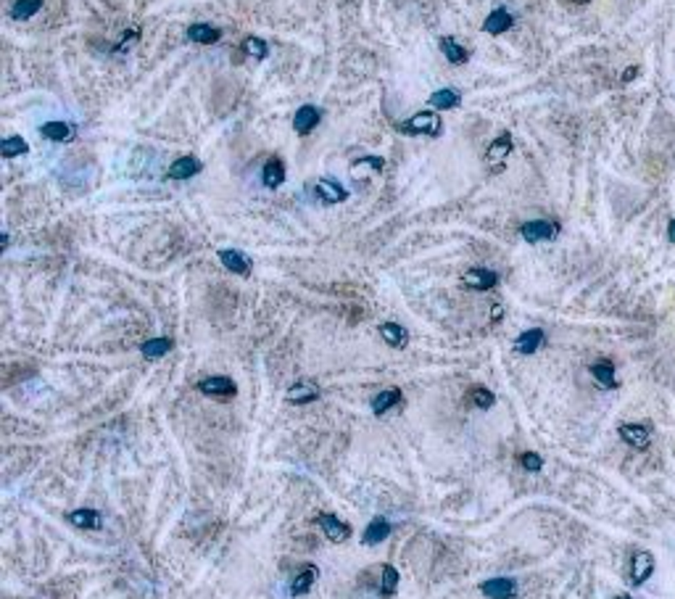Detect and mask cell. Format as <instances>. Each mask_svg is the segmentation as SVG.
I'll list each match as a JSON object with an SVG mask.
<instances>
[{
	"label": "cell",
	"instance_id": "836d02e7",
	"mask_svg": "<svg viewBox=\"0 0 675 599\" xmlns=\"http://www.w3.org/2000/svg\"><path fill=\"white\" fill-rule=\"evenodd\" d=\"M520 464L525 467L527 473H541V467H543V457L536 454V451H523L520 454Z\"/></svg>",
	"mask_w": 675,
	"mask_h": 599
},
{
	"label": "cell",
	"instance_id": "7c38bea8",
	"mask_svg": "<svg viewBox=\"0 0 675 599\" xmlns=\"http://www.w3.org/2000/svg\"><path fill=\"white\" fill-rule=\"evenodd\" d=\"M201 169H203V164H201L195 156H180V159H174V161L169 164L166 177H169V180H190V177H195Z\"/></svg>",
	"mask_w": 675,
	"mask_h": 599
},
{
	"label": "cell",
	"instance_id": "52a82bcc",
	"mask_svg": "<svg viewBox=\"0 0 675 599\" xmlns=\"http://www.w3.org/2000/svg\"><path fill=\"white\" fill-rule=\"evenodd\" d=\"M312 193L316 195V201H322L325 206H332V204H343L348 198V190L338 180H330V177H319V180L312 185Z\"/></svg>",
	"mask_w": 675,
	"mask_h": 599
},
{
	"label": "cell",
	"instance_id": "6da1fadb",
	"mask_svg": "<svg viewBox=\"0 0 675 599\" xmlns=\"http://www.w3.org/2000/svg\"><path fill=\"white\" fill-rule=\"evenodd\" d=\"M399 132L404 135H427V137H441L443 132V121L438 117V111L427 108V111H417L414 117H409L399 124Z\"/></svg>",
	"mask_w": 675,
	"mask_h": 599
},
{
	"label": "cell",
	"instance_id": "2e32d148",
	"mask_svg": "<svg viewBox=\"0 0 675 599\" xmlns=\"http://www.w3.org/2000/svg\"><path fill=\"white\" fill-rule=\"evenodd\" d=\"M543 341H546V333H543V330H541V328H527L525 333H520V335H517V341H514V351H517V354H525V357H530V354H536L541 346H543Z\"/></svg>",
	"mask_w": 675,
	"mask_h": 599
},
{
	"label": "cell",
	"instance_id": "ab89813d",
	"mask_svg": "<svg viewBox=\"0 0 675 599\" xmlns=\"http://www.w3.org/2000/svg\"><path fill=\"white\" fill-rule=\"evenodd\" d=\"M581 3H588V0H581Z\"/></svg>",
	"mask_w": 675,
	"mask_h": 599
},
{
	"label": "cell",
	"instance_id": "7402d4cb",
	"mask_svg": "<svg viewBox=\"0 0 675 599\" xmlns=\"http://www.w3.org/2000/svg\"><path fill=\"white\" fill-rule=\"evenodd\" d=\"M188 37H190L193 43H198V46H214V43L222 40V30L198 21V24H190V27H188Z\"/></svg>",
	"mask_w": 675,
	"mask_h": 599
},
{
	"label": "cell",
	"instance_id": "d590c367",
	"mask_svg": "<svg viewBox=\"0 0 675 599\" xmlns=\"http://www.w3.org/2000/svg\"><path fill=\"white\" fill-rule=\"evenodd\" d=\"M638 75H641V66H638V63H633V66H628V69L620 75V82H623V85H628V82H633Z\"/></svg>",
	"mask_w": 675,
	"mask_h": 599
},
{
	"label": "cell",
	"instance_id": "8992f818",
	"mask_svg": "<svg viewBox=\"0 0 675 599\" xmlns=\"http://www.w3.org/2000/svg\"><path fill=\"white\" fill-rule=\"evenodd\" d=\"M520 235L527 243H543V240H552L559 235V225L554 219H530L525 225H520Z\"/></svg>",
	"mask_w": 675,
	"mask_h": 599
},
{
	"label": "cell",
	"instance_id": "f35d334b",
	"mask_svg": "<svg viewBox=\"0 0 675 599\" xmlns=\"http://www.w3.org/2000/svg\"><path fill=\"white\" fill-rule=\"evenodd\" d=\"M612 599H633L630 594H617V597H612Z\"/></svg>",
	"mask_w": 675,
	"mask_h": 599
},
{
	"label": "cell",
	"instance_id": "e0dca14e",
	"mask_svg": "<svg viewBox=\"0 0 675 599\" xmlns=\"http://www.w3.org/2000/svg\"><path fill=\"white\" fill-rule=\"evenodd\" d=\"M219 262L225 264V270L235 272V275H251V259L238 251V248H222L219 251Z\"/></svg>",
	"mask_w": 675,
	"mask_h": 599
},
{
	"label": "cell",
	"instance_id": "74e56055",
	"mask_svg": "<svg viewBox=\"0 0 675 599\" xmlns=\"http://www.w3.org/2000/svg\"><path fill=\"white\" fill-rule=\"evenodd\" d=\"M496 320H501V306H498V304L494 306V322H496Z\"/></svg>",
	"mask_w": 675,
	"mask_h": 599
},
{
	"label": "cell",
	"instance_id": "603a6c76",
	"mask_svg": "<svg viewBox=\"0 0 675 599\" xmlns=\"http://www.w3.org/2000/svg\"><path fill=\"white\" fill-rule=\"evenodd\" d=\"M390 531H393V525H390L385 518H372V520H370V525L364 528V536H361V541H364L367 547H375V544H380V541L388 539Z\"/></svg>",
	"mask_w": 675,
	"mask_h": 599
},
{
	"label": "cell",
	"instance_id": "9a60e30c",
	"mask_svg": "<svg viewBox=\"0 0 675 599\" xmlns=\"http://www.w3.org/2000/svg\"><path fill=\"white\" fill-rule=\"evenodd\" d=\"M512 24H514V16L507 11V8H494L491 14L485 16V21H483V32H488V35H494V37H498V35H504L507 30H512Z\"/></svg>",
	"mask_w": 675,
	"mask_h": 599
},
{
	"label": "cell",
	"instance_id": "1f68e13d",
	"mask_svg": "<svg viewBox=\"0 0 675 599\" xmlns=\"http://www.w3.org/2000/svg\"><path fill=\"white\" fill-rule=\"evenodd\" d=\"M399 581H401L399 570L393 568V565H383V576H380V594H383V597H393V594H396V589H399Z\"/></svg>",
	"mask_w": 675,
	"mask_h": 599
},
{
	"label": "cell",
	"instance_id": "4316f807",
	"mask_svg": "<svg viewBox=\"0 0 675 599\" xmlns=\"http://www.w3.org/2000/svg\"><path fill=\"white\" fill-rule=\"evenodd\" d=\"M69 518V523L77 525V528H85V531H95V528H101L103 520H101V512H95V509H74V512H69L66 515Z\"/></svg>",
	"mask_w": 675,
	"mask_h": 599
},
{
	"label": "cell",
	"instance_id": "f1b7e54d",
	"mask_svg": "<svg viewBox=\"0 0 675 599\" xmlns=\"http://www.w3.org/2000/svg\"><path fill=\"white\" fill-rule=\"evenodd\" d=\"M243 53L248 56V59H254V61H264L267 56H270V46H267V40H261V37H245L243 40Z\"/></svg>",
	"mask_w": 675,
	"mask_h": 599
},
{
	"label": "cell",
	"instance_id": "ba28073f",
	"mask_svg": "<svg viewBox=\"0 0 675 599\" xmlns=\"http://www.w3.org/2000/svg\"><path fill=\"white\" fill-rule=\"evenodd\" d=\"M316 520V525L325 531V536L330 541H335V544H343V541H348L351 539V525L348 523H343L338 515H330V512H319L314 518Z\"/></svg>",
	"mask_w": 675,
	"mask_h": 599
},
{
	"label": "cell",
	"instance_id": "8d00e7d4",
	"mask_svg": "<svg viewBox=\"0 0 675 599\" xmlns=\"http://www.w3.org/2000/svg\"><path fill=\"white\" fill-rule=\"evenodd\" d=\"M667 238H670V243L675 246V217L670 219V225H667Z\"/></svg>",
	"mask_w": 675,
	"mask_h": 599
},
{
	"label": "cell",
	"instance_id": "8fae6325",
	"mask_svg": "<svg viewBox=\"0 0 675 599\" xmlns=\"http://www.w3.org/2000/svg\"><path fill=\"white\" fill-rule=\"evenodd\" d=\"M478 589H481L488 599H512L514 594H517V581H514V578H504V576H498V578H488V581H483Z\"/></svg>",
	"mask_w": 675,
	"mask_h": 599
},
{
	"label": "cell",
	"instance_id": "ac0fdd59",
	"mask_svg": "<svg viewBox=\"0 0 675 599\" xmlns=\"http://www.w3.org/2000/svg\"><path fill=\"white\" fill-rule=\"evenodd\" d=\"M319 399V386L312 380H299L288 389V402L290 404H312Z\"/></svg>",
	"mask_w": 675,
	"mask_h": 599
},
{
	"label": "cell",
	"instance_id": "4dcf8cb0",
	"mask_svg": "<svg viewBox=\"0 0 675 599\" xmlns=\"http://www.w3.org/2000/svg\"><path fill=\"white\" fill-rule=\"evenodd\" d=\"M40 8H43V0H16L11 6V19L24 21V19H32Z\"/></svg>",
	"mask_w": 675,
	"mask_h": 599
},
{
	"label": "cell",
	"instance_id": "7a4b0ae2",
	"mask_svg": "<svg viewBox=\"0 0 675 599\" xmlns=\"http://www.w3.org/2000/svg\"><path fill=\"white\" fill-rule=\"evenodd\" d=\"M512 148H514V140H512L510 132H501L496 137L494 143L485 148V164L491 172H501L507 166V159H510Z\"/></svg>",
	"mask_w": 675,
	"mask_h": 599
},
{
	"label": "cell",
	"instance_id": "cb8c5ba5",
	"mask_svg": "<svg viewBox=\"0 0 675 599\" xmlns=\"http://www.w3.org/2000/svg\"><path fill=\"white\" fill-rule=\"evenodd\" d=\"M380 338L390 346V348H404L409 344V330L399 322H383L380 325Z\"/></svg>",
	"mask_w": 675,
	"mask_h": 599
},
{
	"label": "cell",
	"instance_id": "d4e9b609",
	"mask_svg": "<svg viewBox=\"0 0 675 599\" xmlns=\"http://www.w3.org/2000/svg\"><path fill=\"white\" fill-rule=\"evenodd\" d=\"M404 402V393H401V389H385V391H380L377 393L375 399H372V412L375 415H385V412H390L393 406H399Z\"/></svg>",
	"mask_w": 675,
	"mask_h": 599
},
{
	"label": "cell",
	"instance_id": "5bb4252c",
	"mask_svg": "<svg viewBox=\"0 0 675 599\" xmlns=\"http://www.w3.org/2000/svg\"><path fill=\"white\" fill-rule=\"evenodd\" d=\"M40 135L50 143H69V140H74L77 127L72 121H46L40 127Z\"/></svg>",
	"mask_w": 675,
	"mask_h": 599
},
{
	"label": "cell",
	"instance_id": "30bf717a",
	"mask_svg": "<svg viewBox=\"0 0 675 599\" xmlns=\"http://www.w3.org/2000/svg\"><path fill=\"white\" fill-rule=\"evenodd\" d=\"M319 121H322L319 108L312 104H303L299 111H296V117H293V130H296L299 135H312L316 127H319Z\"/></svg>",
	"mask_w": 675,
	"mask_h": 599
},
{
	"label": "cell",
	"instance_id": "277c9868",
	"mask_svg": "<svg viewBox=\"0 0 675 599\" xmlns=\"http://www.w3.org/2000/svg\"><path fill=\"white\" fill-rule=\"evenodd\" d=\"M617 433L628 446L638 451L649 449V444H652V425H644V422H623L617 428Z\"/></svg>",
	"mask_w": 675,
	"mask_h": 599
},
{
	"label": "cell",
	"instance_id": "5b68a950",
	"mask_svg": "<svg viewBox=\"0 0 675 599\" xmlns=\"http://www.w3.org/2000/svg\"><path fill=\"white\" fill-rule=\"evenodd\" d=\"M654 568H657V560L654 554L641 549L630 557V584L633 586H644L652 576H654Z\"/></svg>",
	"mask_w": 675,
	"mask_h": 599
},
{
	"label": "cell",
	"instance_id": "4fadbf2b",
	"mask_svg": "<svg viewBox=\"0 0 675 599\" xmlns=\"http://www.w3.org/2000/svg\"><path fill=\"white\" fill-rule=\"evenodd\" d=\"M285 177H288L285 161H283L280 156H272V159H267V164L261 166V182H264V188H270V190L280 188V185L285 182Z\"/></svg>",
	"mask_w": 675,
	"mask_h": 599
},
{
	"label": "cell",
	"instance_id": "44dd1931",
	"mask_svg": "<svg viewBox=\"0 0 675 599\" xmlns=\"http://www.w3.org/2000/svg\"><path fill=\"white\" fill-rule=\"evenodd\" d=\"M316 578H319V568H316V565H303L299 576L290 581V594H293V597H303V594H309Z\"/></svg>",
	"mask_w": 675,
	"mask_h": 599
},
{
	"label": "cell",
	"instance_id": "d6986e66",
	"mask_svg": "<svg viewBox=\"0 0 675 599\" xmlns=\"http://www.w3.org/2000/svg\"><path fill=\"white\" fill-rule=\"evenodd\" d=\"M441 53H443V59L449 61L451 66H462V63H467L470 61V50H467L462 43H456V37H451V35H446V37H441Z\"/></svg>",
	"mask_w": 675,
	"mask_h": 599
},
{
	"label": "cell",
	"instance_id": "e575fe53",
	"mask_svg": "<svg viewBox=\"0 0 675 599\" xmlns=\"http://www.w3.org/2000/svg\"><path fill=\"white\" fill-rule=\"evenodd\" d=\"M372 169V172H383V166H385V159H380V156H361L354 161V172H359V169Z\"/></svg>",
	"mask_w": 675,
	"mask_h": 599
},
{
	"label": "cell",
	"instance_id": "83f0119b",
	"mask_svg": "<svg viewBox=\"0 0 675 599\" xmlns=\"http://www.w3.org/2000/svg\"><path fill=\"white\" fill-rule=\"evenodd\" d=\"M172 338H164V335H159V338H148L145 344L140 346V354L145 357V360H161L166 357L169 351H172Z\"/></svg>",
	"mask_w": 675,
	"mask_h": 599
},
{
	"label": "cell",
	"instance_id": "3957f363",
	"mask_svg": "<svg viewBox=\"0 0 675 599\" xmlns=\"http://www.w3.org/2000/svg\"><path fill=\"white\" fill-rule=\"evenodd\" d=\"M198 391L203 396H214V399H232L238 393V386L232 377L227 375H211V377H203L198 380Z\"/></svg>",
	"mask_w": 675,
	"mask_h": 599
},
{
	"label": "cell",
	"instance_id": "484cf974",
	"mask_svg": "<svg viewBox=\"0 0 675 599\" xmlns=\"http://www.w3.org/2000/svg\"><path fill=\"white\" fill-rule=\"evenodd\" d=\"M427 104L433 111H449V108H456V106L462 104V95L459 90H451V88H443V90H435L430 98H427Z\"/></svg>",
	"mask_w": 675,
	"mask_h": 599
},
{
	"label": "cell",
	"instance_id": "f546056e",
	"mask_svg": "<svg viewBox=\"0 0 675 599\" xmlns=\"http://www.w3.org/2000/svg\"><path fill=\"white\" fill-rule=\"evenodd\" d=\"M27 150H30V143H27L21 135H11L0 143V156H3V159H14V156H21V153H27Z\"/></svg>",
	"mask_w": 675,
	"mask_h": 599
},
{
	"label": "cell",
	"instance_id": "ffe728a7",
	"mask_svg": "<svg viewBox=\"0 0 675 599\" xmlns=\"http://www.w3.org/2000/svg\"><path fill=\"white\" fill-rule=\"evenodd\" d=\"M591 375H594V380L599 383L601 389H609V391H615L620 383H617V375H615V364L609 360H599V362H594L591 367Z\"/></svg>",
	"mask_w": 675,
	"mask_h": 599
},
{
	"label": "cell",
	"instance_id": "9c48e42d",
	"mask_svg": "<svg viewBox=\"0 0 675 599\" xmlns=\"http://www.w3.org/2000/svg\"><path fill=\"white\" fill-rule=\"evenodd\" d=\"M462 285L470 291H491L498 285V275L494 270H485V267H472L462 275Z\"/></svg>",
	"mask_w": 675,
	"mask_h": 599
},
{
	"label": "cell",
	"instance_id": "d6a6232c",
	"mask_svg": "<svg viewBox=\"0 0 675 599\" xmlns=\"http://www.w3.org/2000/svg\"><path fill=\"white\" fill-rule=\"evenodd\" d=\"M470 402L478 406V409H491L496 404V396L491 389H485V386H472L470 389Z\"/></svg>",
	"mask_w": 675,
	"mask_h": 599
}]
</instances>
